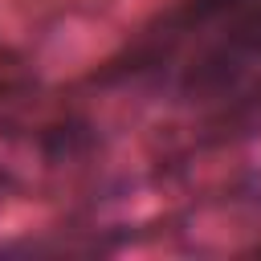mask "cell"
I'll return each mask as SVG.
<instances>
[{"instance_id":"1","label":"cell","mask_w":261,"mask_h":261,"mask_svg":"<svg viewBox=\"0 0 261 261\" xmlns=\"http://www.w3.org/2000/svg\"><path fill=\"white\" fill-rule=\"evenodd\" d=\"M20 77H24V73H20V61H16L12 53L0 49V94L12 90V86H20Z\"/></svg>"}]
</instances>
